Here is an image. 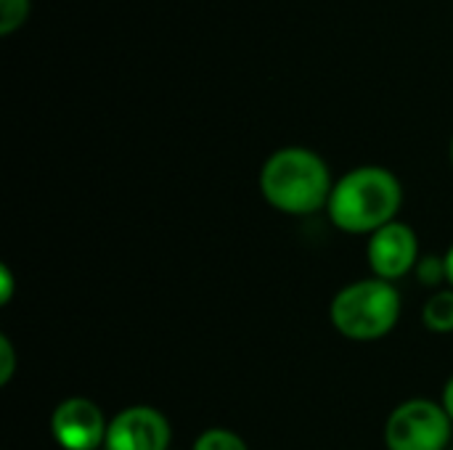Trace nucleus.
<instances>
[{
    "label": "nucleus",
    "instance_id": "nucleus-14",
    "mask_svg": "<svg viewBox=\"0 0 453 450\" xmlns=\"http://www.w3.org/2000/svg\"><path fill=\"white\" fill-rule=\"evenodd\" d=\"M441 406H443V411L449 414V419L453 422V377L446 382V387H443V395H441Z\"/></svg>",
    "mask_w": 453,
    "mask_h": 450
},
{
    "label": "nucleus",
    "instance_id": "nucleus-1",
    "mask_svg": "<svg viewBox=\"0 0 453 450\" xmlns=\"http://www.w3.org/2000/svg\"><path fill=\"white\" fill-rule=\"evenodd\" d=\"M403 204V186L388 167L364 164L345 172L329 196V220L345 233H374L395 220Z\"/></svg>",
    "mask_w": 453,
    "mask_h": 450
},
{
    "label": "nucleus",
    "instance_id": "nucleus-3",
    "mask_svg": "<svg viewBox=\"0 0 453 450\" xmlns=\"http://www.w3.org/2000/svg\"><path fill=\"white\" fill-rule=\"evenodd\" d=\"M401 318V294L395 284L382 278H361L342 286L332 305V326L353 342H374L388 337Z\"/></svg>",
    "mask_w": 453,
    "mask_h": 450
},
{
    "label": "nucleus",
    "instance_id": "nucleus-11",
    "mask_svg": "<svg viewBox=\"0 0 453 450\" xmlns=\"http://www.w3.org/2000/svg\"><path fill=\"white\" fill-rule=\"evenodd\" d=\"M419 278L422 284H441L446 278V263L443 257H425V263L419 265Z\"/></svg>",
    "mask_w": 453,
    "mask_h": 450
},
{
    "label": "nucleus",
    "instance_id": "nucleus-8",
    "mask_svg": "<svg viewBox=\"0 0 453 450\" xmlns=\"http://www.w3.org/2000/svg\"><path fill=\"white\" fill-rule=\"evenodd\" d=\"M422 324L433 334H451L453 332V289L435 292L422 308Z\"/></svg>",
    "mask_w": 453,
    "mask_h": 450
},
{
    "label": "nucleus",
    "instance_id": "nucleus-12",
    "mask_svg": "<svg viewBox=\"0 0 453 450\" xmlns=\"http://www.w3.org/2000/svg\"><path fill=\"white\" fill-rule=\"evenodd\" d=\"M16 371V353L8 337H0V385H8Z\"/></svg>",
    "mask_w": 453,
    "mask_h": 450
},
{
    "label": "nucleus",
    "instance_id": "nucleus-15",
    "mask_svg": "<svg viewBox=\"0 0 453 450\" xmlns=\"http://www.w3.org/2000/svg\"><path fill=\"white\" fill-rule=\"evenodd\" d=\"M443 263H446V281H449V286L453 289V244L449 247V252H446Z\"/></svg>",
    "mask_w": 453,
    "mask_h": 450
},
{
    "label": "nucleus",
    "instance_id": "nucleus-6",
    "mask_svg": "<svg viewBox=\"0 0 453 450\" xmlns=\"http://www.w3.org/2000/svg\"><path fill=\"white\" fill-rule=\"evenodd\" d=\"M173 427L167 416L151 406H130L109 419L106 450H167Z\"/></svg>",
    "mask_w": 453,
    "mask_h": 450
},
{
    "label": "nucleus",
    "instance_id": "nucleus-9",
    "mask_svg": "<svg viewBox=\"0 0 453 450\" xmlns=\"http://www.w3.org/2000/svg\"><path fill=\"white\" fill-rule=\"evenodd\" d=\"M191 450H250V448H247V443H244L239 435H234L231 430L210 427V430H204V432L196 438V443H194V448Z\"/></svg>",
    "mask_w": 453,
    "mask_h": 450
},
{
    "label": "nucleus",
    "instance_id": "nucleus-7",
    "mask_svg": "<svg viewBox=\"0 0 453 450\" xmlns=\"http://www.w3.org/2000/svg\"><path fill=\"white\" fill-rule=\"evenodd\" d=\"M366 257L374 278L395 284L419 263V239L411 225L393 220L369 236Z\"/></svg>",
    "mask_w": 453,
    "mask_h": 450
},
{
    "label": "nucleus",
    "instance_id": "nucleus-13",
    "mask_svg": "<svg viewBox=\"0 0 453 450\" xmlns=\"http://www.w3.org/2000/svg\"><path fill=\"white\" fill-rule=\"evenodd\" d=\"M0 286H3V292H0V302H3V305H8V302H11V297H13V273H11V268H8V265H0Z\"/></svg>",
    "mask_w": 453,
    "mask_h": 450
},
{
    "label": "nucleus",
    "instance_id": "nucleus-10",
    "mask_svg": "<svg viewBox=\"0 0 453 450\" xmlns=\"http://www.w3.org/2000/svg\"><path fill=\"white\" fill-rule=\"evenodd\" d=\"M29 8H32L29 0H0V34L16 32L27 21Z\"/></svg>",
    "mask_w": 453,
    "mask_h": 450
},
{
    "label": "nucleus",
    "instance_id": "nucleus-2",
    "mask_svg": "<svg viewBox=\"0 0 453 450\" xmlns=\"http://www.w3.org/2000/svg\"><path fill=\"white\" fill-rule=\"evenodd\" d=\"M332 172L326 162L303 146L273 151L260 170V191L265 202L284 215H313L329 204Z\"/></svg>",
    "mask_w": 453,
    "mask_h": 450
},
{
    "label": "nucleus",
    "instance_id": "nucleus-16",
    "mask_svg": "<svg viewBox=\"0 0 453 450\" xmlns=\"http://www.w3.org/2000/svg\"><path fill=\"white\" fill-rule=\"evenodd\" d=\"M451 162H453V141H451Z\"/></svg>",
    "mask_w": 453,
    "mask_h": 450
},
{
    "label": "nucleus",
    "instance_id": "nucleus-5",
    "mask_svg": "<svg viewBox=\"0 0 453 450\" xmlns=\"http://www.w3.org/2000/svg\"><path fill=\"white\" fill-rule=\"evenodd\" d=\"M50 432L58 448L98 450L106 443L109 422L104 411L88 398H66L50 416Z\"/></svg>",
    "mask_w": 453,
    "mask_h": 450
},
{
    "label": "nucleus",
    "instance_id": "nucleus-4",
    "mask_svg": "<svg viewBox=\"0 0 453 450\" xmlns=\"http://www.w3.org/2000/svg\"><path fill=\"white\" fill-rule=\"evenodd\" d=\"M453 422L441 403L414 398L393 408L385 424L388 450H449Z\"/></svg>",
    "mask_w": 453,
    "mask_h": 450
}]
</instances>
